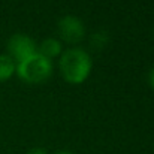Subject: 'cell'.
Returning <instances> with one entry per match:
<instances>
[{
	"label": "cell",
	"mask_w": 154,
	"mask_h": 154,
	"mask_svg": "<svg viewBox=\"0 0 154 154\" xmlns=\"http://www.w3.org/2000/svg\"><path fill=\"white\" fill-rule=\"evenodd\" d=\"M8 55L14 58L15 63H20L26 60L27 57L38 52V44L35 39L26 33H15L8 39Z\"/></svg>",
	"instance_id": "cell-4"
},
{
	"label": "cell",
	"mask_w": 154,
	"mask_h": 154,
	"mask_svg": "<svg viewBox=\"0 0 154 154\" xmlns=\"http://www.w3.org/2000/svg\"><path fill=\"white\" fill-rule=\"evenodd\" d=\"M109 44V35L105 30H97L90 36V48L94 51H102Z\"/></svg>",
	"instance_id": "cell-7"
},
{
	"label": "cell",
	"mask_w": 154,
	"mask_h": 154,
	"mask_svg": "<svg viewBox=\"0 0 154 154\" xmlns=\"http://www.w3.org/2000/svg\"><path fill=\"white\" fill-rule=\"evenodd\" d=\"M27 154H48L47 153V150L45 148H42V147H33V148H30Z\"/></svg>",
	"instance_id": "cell-8"
},
{
	"label": "cell",
	"mask_w": 154,
	"mask_h": 154,
	"mask_svg": "<svg viewBox=\"0 0 154 154\" xmlns=\"http://www.w3.org/2000/svg\"><path fill=\"white\" fill-rule=\"evenodd\" d=\"M148 82H150L151 88H154V67L150 70V73H148Z\"/></svg>",
	"instance_id": "cell-9"
},
{
	"label": "cell",
	"mask_w": 154,
	"mask_h": 154,
	"mask_svg": "<svg viewBox=\"0 0 154 154\" xmlns=\"http://www.w3.org/2000/svg\"><path fill=\"white\" fill-rule=\"evenodd\" d=\"M17 63L8 54H0V82L11 79L15 75Z\"/></svg>",
	"instance_id": "cell-6"
},
{
	"label": "cell",
	"mask_w": 154,
	"mask_h": 154,
	"mask_svg": "<svg viewBox=\"0 0 154 154\" xmlns=\"http://www.w3.org/2000/svg\"><path fill=\"white\" fill-rule=\"evenodd\" d=\"M58 38L70 45H76L85 38V24L76 15H63L57 23Z\"/></svg>",
	"instance_id": "cell-3"
},
{
	"label": "cell",
	"mask_w": 154,
	"mask_h": 154,
	"mask_svg": "<svg viewBox=\"0 0 154 154\" xmlns=\"http://www.w3.org/2000/svg\"><path fill=\"white\" fill-rule=\"evenodd\" d=\"M54 154H75V153H72L69 150H60V151H55Z\"/></svg>",
	"instance_id": "cell-10"
},
{
	"label": "cell",
	"mask_w": 154,
	"mask_h": 154,
	"mask_svg": "<svg viewBox=\"0 0 154 154\" xmlns=\"http://www.w3.org/2000/svg\"><path fill=\"white\" fill-rule=\"evenodd\" d=\"M38 52L42 54L44 57L52 60V58L61 55V52H63V44H61L60 39H55V38H45V39L38 45Z\"/></svg>",
	"instance_id": "cell-5"
},
{
	"label": "cell",
	"mask_w": 154,
	"mask_h": 154,
	"mask_svg": "<svg viewBox=\"0 0 154 154\" xmlns=\"http://www.w3.org/2000/svg\"><path fill=\"white\" fill-rule=\"evenodd\" d=\"M58 70L67 84H82L88 79L93 70V60L90 52L79 47L63 50L61 55L58 57Z\"/></svg>",
	"instance_id": "cell-1"
},
{
	"label": "cell",
	"mask_w": 154,
	"mask_h": 154,
	"mask_svg": "<svg viewBox=\"0 0 154 154\" xmlns=\"http://www.w3.org/2000/svg\"><path fill=\"white\" fill-rule=\"evenodd\" d=\"M52 70H54L52 60L36 52L27 57L26 60L17 63L15 75L27 84H42L47 79H50Z\"/></svg>",
	"instance_id": "cell-2"
}]
</instances>
